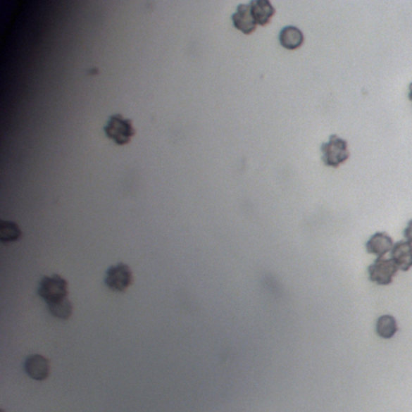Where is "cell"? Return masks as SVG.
<instances>
[{"mask_svg": "<svg viewBox=\"0 0 412 412\" xmlns=\"http://www.w3.org/2000/svg\"><path fill=\"white\" fill-rule=\"evenodd\" d=\"M320 150L326 166L337 168L349 157L347 140L338 137L337 135H330L329 142L323 144Z\"/></svg>", "mask_w": 412, "mask_h": 412, "instance_id": "7a4b0ae2", "label": "cell"}, {"mask_svg": "<svg viewBox=\"0 0 412 412\" xmlns=\"http://www.w3.org/2000/svg\"><path fill=\"white\" fill-rule=\"evenodd\" d=\"M49 312L54 318L61 320L69 319L73 313V304L69 299L48 306Z\"/></svg>", "mask_w": 412, "mask_h": 412, "instance_id": "5bb4252c", "label": "cell"}, {"mask_svg": "<svg viewBox=\"0 0 412 412\" xmlns=\"http://www.w3.org/2000/svg\"><path fill=\"white\" fill-rule=\"evenodd\" d=\"M280 42L282 46L293 50L301 47L304 42L302 32L295 26H287L280 33Z\"/></svg>", "mask_w": 412, "mask_h": 412, "instance_id": "8fae6325", "label": "cell"}, {"mask_svg": "<svg viewBox=\"0 0 412 412\" xmlns=\"http://www.w3.org/2000/svg\"><path fill=\"white\" fill-rule=\"evenodd\" d=\"M393 246V239L390 235L385 232H377L372 235L366 242V249L368 253L381 258L392 251Z\"/></svg>", "mask_w": 412, "mask_h": 412, "instance_id": "9c48e42d", "label": "cell"}, {"mask_svg": "<svg viewBox=\"0 0 412 412\" xmlns=\"http://www.w3.org/2000/svg\"><path fill=\"white\" fill-rule=\"evenodd\" d=\"M404 235L405 239L412 244V219L410 220L408 227L405 228Z\"/></svg>", "mask_w": 412, "mask_h": 412, "instance_id": "9a60e30c", "label": "cell"}, {"mask_svg": "<svg viewBox=\"0 0 412 412\" xmlns=\"http://www.w3.org/2000/svg\"><path fill=\"white\" fill-rule=\"evenodd\" d=\"M133 275L128 265L123 263L113 265L106 270L105 284L116 292H124L132 285Z\"/></svg>", "mask_w": 412, "mask_h": 412, "instance_id": "277c9868", "label": "cell"}, {"mask_svg": "<svg viewBox=\"0 0 412 412\" xmlns=\"http://www.w3.org/2000/svg\"><path fill=\"white\" fill-rule=\"evenodd\" d=\"M25 373L36 381H44L49 375V363L47 358L39 354L28 357L25 362Z\"/></svg>", "mask_w": 412, "mask_h": 412, "instance_id": "8992f818", "label": "cell"}, {"mask_svg": "<svg viewBox=\"0 0 412 412\" xmlns=\"http://www.w3.org/2000/svg\"><path fill=\"white\" fill-rule=\"evenodd\" d=\"M104 130L107 137L121 146L128 144L135 134L132 121L120 115L111 116Z\"/></svg>", "mask_w": 412, "mask_h": 412, "instance_id": "3957f363", "label": "cell"}, {"mask_svg": "<svg viewBox=\"0 0 412 412\" xmlns=\"http://www.w3.org/2000/svg\"><path fill=\"white\" fill-rule=\"evenodd\" d=\"M21 235V230L15 223L10 221L0 223V240L3 244L18 241Z\"/></svg>", "mask_w": 412, "mask_h": 412, "instance_id": "4fadbf2b", "label": "cell"}, {"mask_svg": "<svg viewBox=\"0 0 412 412\" xmlns=\"http://www.w3.org/2000/svg\"><path fill=\"white\" fill-rule=\"evenodd\" d=\"M249 5L254 20L261 26L268 25L275 13L273 5L267 0H252Z\"/></svg>", "mask_w": 412, "mask_h": 412, "instance_id": "30bf717a", "label": "cell"}, {"mask_svg": "<svg viewBox=\"0 0 412 412\" xmlns=\"http://www.w3.org/2000/svg\"><path fill=\"white\" fill-rule=\"evenodd\" d=\"M234 26L242 32L249 35L256 30L257 24L251 15L250 5L240 4L232 15Z\"/></svg>", "mask_w": 412, "mask_h": 412, "instance_id": "ba28073f", "label": "cell"}, {"mask_svg": "<svg viewBox=\"0 0 412 412\" xmlns=\"http://www.w3.org/2000/svg\"><path fill=\"white\" fill-rule=\"evenodd\" d=\"M399 268L392 258H377L368 267L369 279L377 285H389L393 282Z\"/></svg>", "mask_w": 412, "mask_h": 412, "instance_id": "5b68a950", "label": "cell"}, {"mask_svg": "<svg viewBox=\"0 0 412 412\" xmlns=\"http://www.w3.org/2000/svg\"><path fill=\"white\" fill-rule=\"evenodd\" d=\"M391 256L399 269L408 272L412 268V244L408 241L397 242L392 247Z\"/></svg>", "mask_w": 412, "mask_h": 412, "instance_id": "52a82bcc", "label": "cell"}, {"mask_svg": "<svg viewBox=\"0 0 412 412\" xmlns=\"http://www.w3.org/2000/svg\"><path fill=\"white\" fill-rule=\"evenodd\" d=\"M398 330L397 320L391 315H383L377 320V335L385 339H391Z\"/></svg>", "mask_w": 412, "mask_h": 412, "instance_id": "7c38bea8", "label": "cell"}, {"mask_svg": "<svg viewBox=\"0 0 412 412\" xmlns=\"http://www.w3.org/2000/svg\"><path fill=\"white\" fill-rule=\"evenodd\" d=\"M409 99L412 101V82L409 85V94H408Z\"/></svg>", "mask_w": 412, "mask_h": 412, "instance_id": "2e32d148", "label": "cell"}, {"mask_svg": "<svg viewBox=\"0 0 412 412\" xmlns=\"http://www.w3.org/2000/svg\"><path fill=\"white\" fill-rule=\"evenodd\" d=\"M37 294L47 306L65 300L69 295L68 282L61 275L44 276L39 281Z\"/></svg>", "mask_w": 412, "mask_h": 412, "instance_id": "6da1fadb", "label": "cell"}]
</instances>
